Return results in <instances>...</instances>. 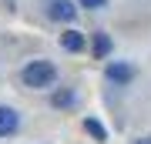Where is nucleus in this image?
Returning a JSON list of instances; mask_svg holds the SVG:
<instances>
[{
    "instance_id": "7",
    "label": "nucleus",
    "mask_w": 151,
    "mask_h": 144,
    "mask_svg": "<svg viewBox=\"0 0 151 144\" xmlns=\"http://www.w3.org/2000/svg\"><path fill=\"white\" fill-rule=\"evenodd\" d=\"M108 50H111V40L104 37V34H97V40H94V54H97V57H104Z\"/></svg>"
},
{
    "instance_id": "8",
    "label": "nucleus",
    "mask_w": 151,
    "mask_h": 144,
    "mask_svg": "<svg viewBox=\"0 0 151 144\" xmlns=\"http://www.w3.org/2000/svg\"><path fill=\"white\" fill-rule=\"evenodd\" d=\"M70 101H74L70 94H54V107H67Z\"/></svg>"
},
{
    "instance_id": "1",
    "label": "nucleus",
    "mask_w": 151,
    "mask_h": 144,
    "mask_svg": "<svg viewBox=\"0 0 151 144\" xmlns=\"http://www.w3.org/2000/svg\"><path fill=\"white\" fill-rule=\"evenodd\" d=\"M20 80L27 87H50L57 80V70H54V64H47V60H30L27 67H24V74H20Z\"/></svg>"
},
{
    "instance_id": "9",
    "label": "nucleus",
    "mask_w": 151,
    "mask_h": 144,
    "mask_svg": "<svg viewBox=\"0 0 151 144\" xmlns=\"http://www.w3.org/2000/svg\"><path fill=\"white\" fill-rule=\"evenodd\" d=\"M81 4H84V7H91V10H101L108 0H81Z\"/></svg>"
},
{
    "instance_id": "10",
    "label": "nucleus",
    "mask_w": 151,
    "mask_h": 144,
    "mask_svg": "<svg viewBox=\"0 0 151 144\" xmlns=\"http://www.w3.org/2000/svg\"><path fill=\"white\" fill-rule=\"evenodd\" d=\"M134 144H151V138H141V141H134Z\"/></svg>"
},
{
    "instance_id": "3",
    "label": "nucleus",
    "mask_w": 151,
    "mask_h": 144,
    "mask_svg": "<svg viewBox=\"0 0 151 144\" xmlns=\"http://www.w3.org/2000/svg\"><path fill=\"white\" fill-rule=\"evenodd\" d=\"M17 124H20V117H17L14 107H0V138L14 134V131H17Z\"/></svg>"
},
{
    "instance_id": "5",
    "label": "nucleus",
    "mask_w": 151,
    "mask_h": 144,
    "mask_svg": "<svg viewBox=\"0 0 151 144\" xmlns=\"http://www.w3.org/2000/svg\"><path fill=\"white\" fill-rule=\"evenodd\" d=\"M60 44H64L67 50H81V47H84V37H81L77 30H67L64 37H60Z\"/></svg>"
},
{
    "instance_id": "2",
    "label": "nucleus",
    "mask_w": 151,
    "mask_h": 144,
    "mask_svg": "<svg viewBox=\"0 0 151 144\" xmlns=\"http://www.w3.org/2000/svg\"><path fill=\"white\" fill-rule=\"evenodd\" d=\"M50 17H54V20H74L77 7L70 4V0H50Z\"/></svg>"
},
{
    "instance_id": "4",
    "label": "nucleus",
    "mask_w": 151,
    "mask_h": 144,
    "mask_svg": "<svg viewBox=\"0 0 151 144\" xmlns=\"http://www.w3.org/2000/svg\"><path fill=\"white\" fill-rule=\"evenodd\" d=\"M108 77L114 80V84H128V80L134 77V67H131V64H111L108 67Z\"/></svg>"
},
{
    "instance_id": "6",
    "label": "nucleus",
    "mask_w": 151,
    "mask_h": 144,
    "mask_svg": "<svg viewBox=\"0 0 151 144\" xmlns=\"http://www.w3.org/2000/svg\"><path fill=\"white\" fill-rule=\"evenodd\" d=\"M84 128H87V131L94 134V141H108V134H104V128H101V124H97L94 117H87V121H84Z\"/></svg>"
}]
</instances>
